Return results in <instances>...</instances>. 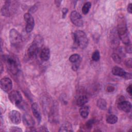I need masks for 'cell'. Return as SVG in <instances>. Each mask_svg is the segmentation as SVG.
<instances>
[{
    "label": "cell",
    "instance_id": "obj_1",
    "mask_svg": "<svg viewBox=\"0 0 132 132\" xmlns=\"http://www.w3.org/2000/svg\"><path fill=\"white\" fill-rule=\"evenodd\" d=\"M117 32L119 38L125 44L129 43V39L127 33V26L125 21L123 18H120L118 23L117 26Z\"/></svg>",
    "mask_w": 132,
    "mask_h": 132
},
{
    "label": "cell",
    "instance_id": "obj_2",
    "mask_svg": "<svg viewBox=\"0 0 132 132\" xmlns=\"http://www.w3.org/2000/svg\"><path fill=\"white\" fill-rule=\"evenodd\" d=\"M73 39L75 44L81 48H86L88 44V39L85 32L78 30L73 34Z\"/></svg>",
    "mask_w": 132,
    "mask_h": 132
},
{
    "label": "cell",
    "instance_id": "obj_3",
    "mask_svg": "<svg viewBox=\"0 0 132 132\" xmlns=\"http://www.w3.org/2000/svg\"><path fill=\"white\" fill-rule=\"evenodd\" d=\"M14 2L6 1L1 9L2 14L4 16L9 17L15 12L16 9V4L14 3Z\"/></svg>",
    "mask_w": 132,
    "mask_h": 132
},
{
    "label": "cell",
    "instance_id": "obj_4",
    "mask_svg": "<svg viewBox=\"0 0 132 132\" xmlns=\"http://www.w3.org/2000/svg\"><path fill=\"white\" fill-rule=\"evenodd\" d=\"M9 40L11 44L15 47L19 46L22 42L21 34L14 28L11 29L9 31Z\"/></svg>",
    "mask_w": 132,
    "mask_h": 132
},
{
    "label": "cell",
    "instance_id": "obj_5",
    "mask_svg": "<svg viewBox=\"0 0 132 132\" xmlns=\"http://www.w3.org/2000/svg\"><path fill=\"white\" fill-rule=\"evenodd\" d=\"M8 97L10 101L19 108H21L23 107V98L19 91L16 90L11 91L8 95Z\"/></svg>",
    "mask_w": 132,
    "mask_h": 132
},
{
    "label": "cell",
    "instance_id": "obj_6",
    "mask_svg": "<svg viewBox=\"0 0 132 132\" xmlns=\"http://www.w3.org/2000/svg\"><path fill=\"white\" fill-rule=\"evenodd\" d=\"M5 61L9 71L14 75L16 74L19 69L15 59L12 56H7L5 57Z\"/></svg>",
    "mask_w": 132,
    "mask_h": 132
},
{
    "label": "cell",
    "instance_id": "obj_7",
    "mask_svg": "<svg viewBox=\"0 0 132 132\" xmlns=\"http://www.w3.org/2000/svg\"><path fill=\"white\" fill-rule=\"evenodd\" d=\"M24 18L26 23L25 27L26 31L27 32H30L33 30L35 26L34 19L29 13H25L24 15Z\"/></svg>",
    "mask_w": 132,
    "mask_h": 132
},
{
    "label": "cell",
    "instance_id": "obj_8",
    "mask_svg": "<svg viewBox=\"0 0 132 132\" xmlns=\"http://www.w3.org/2000/svg\"><path fill=\"white\" fill-rule=\"evenodd\" d=\"M1 89L5 92H10L12 88V82L9 77H4L0 81Z\"/></svg>",
    "mask_w": 132,
    "mask_h": 132
},
{
    "label": "cell",
    "instance_id": "obj_9",
    "mask_svg": "<svg viewBox=\"0 0 132 132\" xmlns=\"http://www.w3.org/2000/svg\"><path fill=\"white\" fill-rule=\"evenodd\" d=\"M70 19L73 24L79 27L83 25V21L81 15L76 11H73L71 13Z\"/></svg>",
    "mask_w": 132,
    "mask_h": 132
},
{
    "label": "cell",
    "instance_id": "obj_10",
    "mask_svg": "<svg viewBox=\"0 0 132 132\" xmlns=\"http://www.w3.org/2000/svg\"><path fill=\"white\" fill-rule=\"evenodd\" d=\"M9 118L11 122L14 124H19L21 121V114L15 110H12L9 112Z\"/></svg>",
    "mask_w": 132,
    "mask_h": 132
},
{
    "label": "cell",
    "instance_id": "obj_11",
    "mask_svg": "<svg viewBox=\"0 0 132 132\" xmlns=\"http://www.w3.org/2000/svg\"><path fill=\"white\" fill-rule=\"evenodd\" d=\"M118 107L119 109L125 112H129L131 108V103L125 100L118 102Z\"/></svg>",
    "mask_w": 132,
    "mask_h": 132
},
{
    "label": "cell",
    "instance_id": "obj_12",
    "mask_svg": "<svg viewBox=\"0 0 132 132\" xmlns=\"http://www.w3.org/2000/svg\"><path fill=\"white\" fill-rule=\"evenodd\" d=\"M39 49L40 48L32 42L27 50V54L28 57L30 58H35L37 54L38 53Z\"/></svg>",
    "mask_w": 132,
    "mask_h": 132
},
{
    "label": "cell",
    "instance_id": "obj_13",
    "mask_svg": "<svg viewBox=\"0 0 132 132\" xmlns=\"http://www.w3.org/2000/svg\"><path fill=\"white\" fill-rule=\"evenodd\" d=\"M23 121L25 126L30 128H33L35 125V121L32 117L28 113H25L23 115Z\"/></svg>",
    "mask_w": 132,
    "mask_h": 132
},
{
    "label": "cell",
    "instance_id": "obj_14",
    "mask_svg": "<svg viewBox=\"0 0 132 132\" xmlns=\"http://www.w3.org/2000/svg\"><path fill=\"white\" fill-rule=\"evenodd\" d=\"M31 109L34 116L39 123L41 120V116L39 107L36 103H34L31 105Z\"/></svg>",
    "mask_w": 132,
    "mask_h": 132
},
{
    "label": "cell",
    "instance_id": "obj_15",
    "mask_svg": "<svg viewBox=\"0 0 132 132\" xmlns=\"http://www.w3.org/2000/svg\"><path fill=\"white\" fill-rule=\"evenodd\" d=\"M119 36L117 32V31H114L113 32H112L111 36H110V42L111 45L113 47H117L119 44Z\"/></svg>",
    "mask_w": 132,
    "mask_h": 132
},
{
    "label": "cell",
    "instance_id": "obj_16",
    "mask_svg": "<svg viewBox=\"0 0 132 132\" xmlns=\"http://www.w3.org/2000/svg\"><path fill=\"white\" fill-rule=\"evenodd\" d=\"M50 57V51L48 48H44L40 53V58L43 61H47Z\"/></svg>",
    "mask_w": 132,
    "mask_h": 132
},
{
    "label": "cell",
    "instance_id": "obj_17",
    "mask_svg": "<svg viewBox=\"0 0 132 132\" xmlns=\"http://www.w3.org/2000/svg\"><path fill=\"white\" fill-rule=\"evenodd\" d=\"M112 73L114 75L123 77L126 73V72L121 68L119 67H114L112 69Z\"/></svg>",
    "mask_w": 132,
    "mask_h": 132
},
{
    "label": "cell",
    "instance_id": "obj_18",
    "mask_svg": "<svg viewBox=\"0 0 132 132\" xmlns=\"http://www.w3.org/2000/svg\"><path fill=\"white\" fill-rule=\"evenodd\" d=\"M88 101V97L85 95H79L76 100V104L79 106H84Z\"/></svg>",
    "mask_w": 132,
    "mask_h": 132
},
{
    "label": "cell",
    "instance_id": "obj_19",
    "mask_svg": "<svg viewBox=\"0 0 132 132\" xmlns=\"http://www.w3.org/2000/svg\"><path fill=\"white\" fill-rule=\"evenodd\" d=\"M79 113L81 117L83 118H87L89 113V108L87 106H82L79 109Z\"/></svg>",
    "mask_w": 132,
    "mask_h": 132
},
{
    "label": "cell",
    "instance_id": "obj_20",
    "mask_svg": "<svg viewBox=\"0 0 132 132\" xmlns=\"http://www.w3.org/2000/svg\"><path fill=\"white\" fill-rule=\"evenodd\" d=\"M118 117L114 114H110L106 117V122L110 124H113L117 122Z\"/></svg>",
    "mask_w": 132,
    "mask_h": 132
},
{
    "label": "cell",
    "instance_id": "obj_21",
    "mask_svg": "<svg viewBox=\"0 0 132 132\" xmlns=\"http://www.w3.org/2000/svg\"><path fill=\"white\" fill-rule=\"evenodd\" d=\"M97 106L98 108L102 110H105L107 107V103L106 101L103 98H100L97 101Z\"/></svg>",
    "mask_w": 132,
    "mask_h": 132
},
{
    "label": "cell",
    "instance_id": "obj_22",
    "mask_svg": "<svg viewBox=\"0 0 132 132\" xmlns=\"http://www.w3.org/2000/svg\"><path fill=\"white\" fill-rule=\"evenodd\" d=\"M91 7V4L90 2H88L85 3L84 4V5L82 7V9H81L82 13L84 14H87L89 12Z\"/></svg>",
    "mask_w": 132,
    "mask_h": 132
},
{
    "label": "cell",
    "instance_id": "obj_23",
    "mask_svg": "<svg viewBox=\"0 0 132 132\" xmlns=\"http://www.w3.org/2000/svg\"><path fill=\"white\" fill-rule=\"evenodd\" d=\"M80 56L78 54H73L69 57V60L70 62L73 63H76L77 62L79 61Z\"/></svg>",
    "mask_w": 132,
    "mask_h": 132
},
{
    "label": "cell",
    "instance_id": "obj_24",
    "mask_svg": "<svg viewBox=\"0 0 132 132\" xmlns=\"http://www.w3.org/2000/svg\"><path fill=\"white\" fill-rule=\"evenodd\" d=\"M72 127L69 124H64L61 127L59 131H72Z\"/></svg>",
    "mask_w": 132,
    "mask_h": 132
},
{
    "label": "cell",
    "instance_id": "obj_25",
    "mask_svg": "<svg viewBox=\"0 0 132 132\" xmlns=\"http://www.w3.org/2000/svg\"><path fill=\"white\" fill-rule=\"evenodd\" d=\"M100 58V52L96 50L95 51H94L92 55V59L94 61H97L98 60H99Z\"/></svg>",
    "mask_w": 132,
    "mask_h": 132
},
{
    "label": "cell",
    "instance_id": "obj_26",
    "mask_svg": "<svg viewBox=\"0 0 132 132\" xmlns=\"http://www.w3.org/2000/svg\"><path fill=\"white\" fill-rule=\"evenodd\" d=\"M112 58L114 60V61H115V62H116V63H120L121 61V58L120 56L119 55H118L117 54L113 53L112 55Z\"/></svg>",
    "mask_w": 132,
    "mask_h": 132
},
{
    "label": "cell",
    "instance_id": "obj_27",
    "mask_svg": "<svg viewBox=\"0 0 132 132\" xmlns=\"http://www.w3.org/2000/svg\"><path fill=\"white\" fill-rule=\"evenodd\" d=\"M94 123V121L93 120V119H91V120H88L86 123V127H87V128H89V129H90L92 128L93 124Z\"/></svg>",
    "mask_w": 132,
    "mask_h": 132
},
{
    "label": "cell",
    "instance_id": "obj_28",
    "mask_svg": "<svg viewBox=\"0 0 132 132\" xmlns=\"http://www.w3.org/2000/svg\"><path fill=\"white\" fill-rule=\"evenodd\" d=\"M114 87L112 85H108L106 88V90L108 92H112L114 91Z\"/></svg>",
    "mask_w": 132,
    "mask_h": 132
},
{
    "label": "cell",
    "instance_id": "obj_29",
    "mask_svg": "<svg viewBox=\"0 0 132 132\" xmlns=\"http://www.w3.org/2000/svg\"><path fill=\"white\" fill-rule=\"evenodd\" d=\"M10 131H22V130L21 128L19 127H16V126H13L10 128Z\"/></svg>",
    "mask_w": 132,
    "mask_h": 132
},
{
    "label": "cell",
    "instance_id": "obj_30",
    "mask_svg": "<svg viewBox=\"0 0 132 132\" xmlns=\"http://www.w3.org/2000/svg\"><path fill=\"white\" fill-rule=\"evenodd\" d=\"M125 64L127 67L129 68H131V65H132V60L131 58H129L127 59L125 61Z\"/></svg>",
    "mask_w": 132,
    "mask_h": 132
},
{
    "label": "cell",
    "instance_id": "obj_31",
    "mask_svg": "<svg viewBox=\"0 0 132 132\" xmlns=\"http://www.w3.org/2000/svg\"><path fill=\"white\" fill-rule=\"evenodd\" d=\"M126 50L127 52L130 53H131V45H130V44L129 43V44H126Z\"/></svg>",
    "mask_w": 132,
    "mask_h": 132
},
{
    "label": "cell",
    "instance_id": "obj_32",
    "mask_svg": "<svg viewBox=\"0 0 132 132\" xmlns=\"http://www.w3.org/2000/svg\"><path fill=\"white\" fill-rule=\"evenodd\" d=\"M123 78H124L125 79H131V74L130 73L126 72Z\"/></svg>",
    "mask_w": 132,
    "mask_h": 132
},
{
    "label": "cell",
    "instance_id": "obj_33",
    "mask_svg": "<svg viewBox=\"0 0 132 132\" xmlns=\"http://www.w3.org/2000/svg\"><path fill=\"white\" fill-rule=\"evenodd\" d=\"M127 92L129 94V95H131V91H132V89H131V85H130L127 88Z\"/></svg>",
    "mask_w": 132,
    "mask_h": 132
},
{
    "label": "cell",
    "instance_id": "obj_34",
    "mask_svg": "<svg viewBox=\"0 0 132 132\" xmlns=\"http://www.w3.org/2000/svg\"><path fill=\"white\" fill-rule=\"evenodd\" d=\"M68 11V10L67 8H64L62 10V14H63V17L64 18L65 16V15L67 14V12Z\"/></svg>",
    "mask_w": 132,
    "mask_h": 132
},
{
    "label": "cell",
    "instance_id": "obj_35",
    "mask_svg": "<svg viewBox=\"0 0 132 132\" xmlns=\"http://www.w3.org/2000/svg\"><path fill=\"white\" fill-rule=\"evenodd\" d=\"M127 11L129 13H131L132 11V8H131V3L129 4V5L127 6Z\"/></svg>",
    "mask_w": 132,
    "mask_h": 132
},
{
    "label": "cell",
    "instance_id": "obj_36",
    "mask_svg": "<svg viewBox=\"0 0 132 132\" xmlns=\"http://www.w3.org/2000/svg\"><path fill=\"white\" fill-rule=\"evenodd\" d=\"M61 2V1H55V3H56V4L58 6H59L60 5Z\"/></svg>",
    "mask_w": 132,
    "mask_h": 132
}]
</instances>
